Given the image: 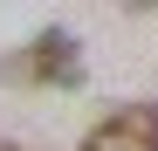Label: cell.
I'll list each match as a JSON object with an SVG mask.
<instances>
[{
    "label": "cell",
    "mask_w": 158,
    "mask_h": 151,
    "mask_svg": "<svg viewBox=\"0 0 158 151\" xmlns=\"http://www.w3.org/2000/svg\"><path fill=\"white\" fill-rule=\"evenodd\" d=\"M83 151H158V103H117L103 124H89Z\"/></svg>",
    "instance_id": "7a4b0ae2"
},
{
    "label": "cell",
    "mask_w": 158,
    "mask_h": 151,
    "mask_svg": "<svg viewBox=\"0 0 158 151\" xmlns=\"http://www.w3.org/2000/svg\"><path fill=\"white\" fill-rule=\"evenodd\" d=\"M7 76H21V83H62V89H76V83H83L76 35H69V28H41V35L28 41V55H14V62H7Z\"/></svg>",
    "instance_id": "6da1fadb"
},
{
    "label": "cell",
    "mask_w": 158,
    "mask_h": 151,
    "mask_svg": "<svg viewBox=\"0 0 158 151\" xmlns=\"http://www.w3.org/2000/svg\"><path fill=\"white\" fill-rule=\"evenodd\" d=\"M124 7H131V14H151V7H158V0H124Z\"/></svg>",
    "instance_id": "3957f363"
},
{
    "label": "cell",
    "mask_w": 158,
    "mask_h": 151,
    "mask_svg": "<svg viewBox=\"0 0 158 151\" xmlns=\"http://www.w3.org/2000/svg\"><path fill=\"white\" fill-rule=\"evenodd\" d=\"M0 151H35V144H0Z\"/></svg>",
    "instance_id": "277c9868"
}]
</instances>
